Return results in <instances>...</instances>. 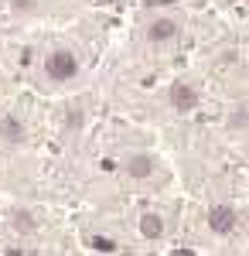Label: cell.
<instances>
[{
    "label": "cell",
    "mask_w": 249,
    "mask_h": 256,
    "mask_svg": "<svg viewBox=\"0 0 249 256\" xmlns=\"http://www.w3.org/2000/svg\"><path fill=\"white\" fill-rule=\"evenodd\" d=\"M44 76L52 82H68L78 76V58L76 52H68V48H58V52H52L48 58H44Z\"/></svg>",
    "instance_id": "obj_1"
},
{
    "label": "cell",
    "mask_w": 249,
    "mask_h": 256,
    "mask_svg": "<svg viewBox=\"0 0 249 256\" xmlns=\"http://www.w3.org/2000/svg\"><path fill=\"white\" fill-rule=\"evenodd\" d=\"M239 226V212L232 208V205H212L208 208V229L215 232V236H229L232 229Z\"/></svg>",
    "instance_id": "obj_2"
},
{
    "label": "cell",
    "mask_w": 249,
    "mask_h": 256,
    "mask_svg": "<svg viewBox=\"0 0 249 256\" xmlns=\"http://www.w3.org/2000/svg\"><path fill=\"white\" fill-rule=\"evenodd\" d=\"M168 102H171L178 113H192L194 106H198V89H194L192 82L178 79L171 89H168Z\"/></svg>",
    "instance_id": "obj_3"
},
{
    "label": "cell",
    "mask_w": 249,
    "mask_h": 256,
    "mask_svg": "<svg viewBox=\"0 0 249 256\" xmlns=\"http://www.w3.org/2000/svg\"><path fill=\"white\" fill-rule=\"evenodd\" d=\"M178 31H181V24L174 18H154L150 24H147V41H150V44H164V41L178 38Z\"/></svg>",
    "instance_id": "obj_4"
},
{
    "label": "cell",
    "mask_w": 249,
    "mask_h": 256,
    "mask_svg": "<svg viewBox=\"0 0 249 256\" xmlns=\"http://www.w3.org/2000/svg\"><path fill=\"white\" fill-rule=\"evenodd\" d=\"M154 168H157V158H150V154H130V158L123 160V171H126L130 178H136V181L150 178Z\"/></svg>",
    "instance_id": "obj_5"
},
{
    "label": "cell",
    "mask_w": 249,
    "mask_h": 256,
    "mask_svg": "<svg viewBox=\"0 0 249 256\" xmlns=\"http://www.w3.org/2000/svg\"><path fill=\"white\" fill-rule=\"evenodd\" d=\"M24 134H28V130H24L20 116H10V113H7V116L0 120V140H4V144H20Z\"/></svg>",
    "instance_id": "obj_6"
},
{
    "label": "cell",
    "mask_w": 249,
    "mask_h": 256,
    "mask_svg": "<svg viewBox=\"0 0 249 256\" xmlns=\"http://www.w3.org/2000/svg\"><path fill=\"white\" fill-rule=\"evenodd\" d=\"M140 236L160 239L164 236V218L157 216V212H144V216H140Z\"/></svg>",
    "instance_id": "obj_7"
},
{
    "label": "cell",
    "mask_w": 249,
    "mask_h": 256,
    "mask_svg": "<svg viewBox=\"0 0 249 256\" xmlns=\"http://www.w3.org/2000/svg\"><path fill=\"white\" fill-rule=\"evenodd\" d=\"M10 229H14V232H31V229H34V216H31V212H14V216H10Z\"/></svg>",
    "instance_id": "obj_8"
},
{
    "label": "cell",
    "mask_w": 249,
    "mask_h": 256,
    "mask_svg": "<svg viewBox=\"0 0 249 256\" xmlns=\"http://www.w3.org/2000/svg\"><path fill=\"white\" fill-rule=\"evenodd\" d=\"M246 102H239V106H232V116H229V126L232 130H242V126H246Z\"/></svg>",
    "instance_id": "obj_9"
},
{
    "label": "cell",
    "mask_w": 249,
    "mask_h": 256,
    "mask_svg": "<svg viewBox=\"0 0 249 256\" xmlns=\"http://www.w3.org/2000/svg\"><path fill=\"white\" fill-rule=\"evenodd\" d=\"M38 7V0H10V10H18V14H31Z\"/></svg>",
    "instance_id": "obj_10"
},
{
    "label": "cell",
    "mask_w": 249,
    "mask_h": 256,
    "mask_svg": "<svg viewBox=\"0 0 249 256\" xmlns=\"http://www.w3.org/2000/svg\"><path fill=\"white\" fill-rule=\"evenodd\" d=\"M82 110H78V106H72V110H68V116H65V123H68V130H78V126H82Z\"/></svg>",
    "instance_id": "obj_11"
},
{
    "label": "cell",
    "mask_w": 249,
    "mask_h": 256,
    "mask_svg": "<svg viewBox=\"0 0 249 256\" xmlns=\"http://www.w3.org/2000/svg\"><path fill=\"white\" fill-rule=\"evenodd\" d=\"M92 246H96L99 253H113V250H116V242H113V239H102V236L92 239Z\"/></svg>",
    "instance_id": "obj_12"
},
{
    "label": "cell",
    "mask_w": 249,
    "mask_h": 256,
    "mask_svg": "<svg viewBox=\"0 0 249 256\" xmlns=\"http://www.w3.org/2000/svg\"><path fill=\"white\" fill-rule=\"evenodd\" d=\"M96 4H110V0H96Z\"/></svg>",
    "instance_id": "obj_13"
}]
</instances>
